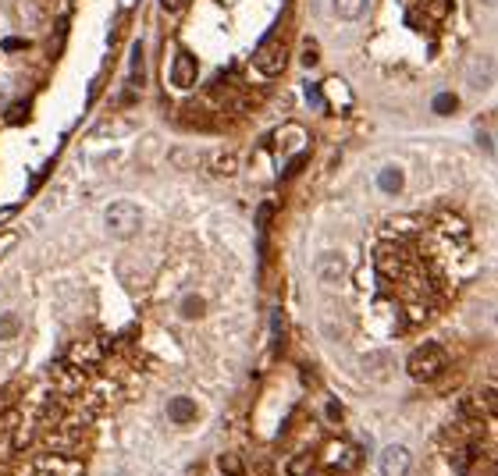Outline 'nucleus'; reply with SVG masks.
Instances as JSON below:
<instances>
[{"mask_svg":"<svg viewBox=\"0 0 498 476\" xmlns=\"http://www.w3.org/2000/svg\"><path fill=\"white\" fill-rule=\"evenodd\" d=\"M445 366H448V352H445L438 341H427V345H420V348H413V356L406 359L409 377L420 381V384L438 381V377L445 374Z\"/></svg>","mask_w":498,"mask_h":476,"instance_id":"obj_1","label":"nucleus"},{"mask_svg":"<svg viewBox=\"0 0 498 476\" xmlns=\"http://www.w3.org/2000/svg\"><path fill=\"white\" fill-rule=\"evenodd\" d=\"M285 60H288V54H285L281 29H271V32L260 39V47H257V54H253V68H257L260 75H267V78H274V75L285 71Z\"/></svg>","mask_w":498,"mask_h":476,"instance_id":"obj_2","label":"nucleus"},{"mask_svg":"<svg viewBox=\"0 0 498 476\" xmlns=\"http://www.w3.org/2000/svg\"><path fill=\"white\" fill-rule=\"evenodd\" d=\"M402 11L413 29H427V25L445 22L452 11V0H402Z\"/></svg>","mask_w":498,"mask_h":476,"instance_id":"obj_3","label":"nucleus"},{"mask_svg":"<svg viewBox=\"0 0 498 476\" xmlns=\"http://www.w3.org/2000/svg\"><path fill=\"white\" fill-rule=\"evenodd\" d=\"M103 217H107V231H111L114 238H132V235L139 231V224H142V210H139L136 203H129V199L111 203Z\"/></svg>","mask_w":498,"mask_h":476,"instance_id":"obj_4","label":"nucleus"},{"mask_svg":"<svg viewBox=\"0 0 498 476\" xmlns=\"http://www.w3.org/2000/svg\"><path fill=\"white\" fill-rule=\"evenodd\" d=\"M321 107L331 111V114H349L352 107V89L345 86V78H327L321 82Z\"/></svg>","mask_w":498,"mask_h":476,"instance_id":"obj_5","label":"nucleus"},{"mask_svg":"<svg viewBox=\"0 0 498 476\" xmlns=\"http://www.w3.org/2000/svg\"><path fill=\"white\" fill-rule=\"evenodd\" d=\"M199 75V60L189 54V50H178L175 60H171V86L175 89H189Z\"/></svg>","mask_w":498,"mask_h":476,"instance_id":"obj_6","label":"nucleus"},{"mask_svg":"<svg viewBox=\"0 0 498 476\" xmlns=\"http://www.w3.org/2000/svg\"><path fill=\"white\" fill-rule=\"evenodd\" d=\"M314 271H317V277L324 281V284H338V281H345V256L342 253H321L317 260H314Z\"/></svg>","mask_w":498,"mask_h":476,"instance_id":"obj_7","label":"nucleus"},{"mask_svg":"<svg viewBox=\"0 0 498 476\" xmlns=\"http://www.w3.org/2000/svg\"><path fill=\"white\" fill-rule=\"evenodd\" d=\"M409 451L402 448V444H388L385 451H381V473L385 476H406L409 473Z\"/></svg>","mask_w":498,"mask_h":476,"instance_id":"obj_8","label":"nucleus"},{"mask_svg":"<svg viewBox=\"0 0 498 476\" xmlns=\"http://www.w3.org/2000/svg\"><path fill=\"white\" fill-rule=\"evenodd\" d=\"M168 416H171L175 423H193V420H196V402L185 398V395L171 398V402H168Z\"/></svg>","mask_w":498,"mask_h":476,"instance_id":"obj_9","label":"nucleus"},{"mask_svg":"<svg viewBox=\"0 0 498 476\" xmlns=\"http://www.w3.org/2000/svg\"><path fill=\"white\" fill-rule=\"evenodd\" d=\"M370 0H335V14L345 18V22H356V18H363Z\"/></svg>","mask_w":498,"mask_h":476,"instance_id":"obj_10","label":"nucleus"},{"mask_svg":"<svg viewBox=\"0 0 498 476\" xmlns=\"http://www.w3.org/2000/svg\"><path fill=\"white\" fill-rule=\"evenodd\" d=\"M142 54H147V50H142V43H132V86L139 89L142 86V82H147V57H142Z\"/></svg>","mask_w":498,"mask_h":476,"instance_id":"obj_11","label":"nucleus"},{"mask_svg":"<svg viewBox=\"0 0 498 476\" xmlns=\"http://www.w3.org/2000/svg\"><path fill=\"white\" fill-rule=\"evenodd\" d=\"M378 185L385 192H399L402 189V171L399 168H385L381 174H378Z\"/></svg>","mask_w":498,"mask_h":476,"instance_id":"obj_12","label":"nucleus"},{"mask_svg":"<svg viewBox=\"0 0 498 476\" xmlns=\"http://www.w3.org/2000/svg\"><path fill=\"white\" fill-rule=\"evenodd\" d=\"M431 107H434V114H442V117H445V114H452L455 107H459V96H455V93H438Z\"/></svg>","mask_w":498,"mask_h":476,"instance_id":"obj_13","label":"nucleus"},{"mask_svg":"<svg viewBox=\"0 0 498 476\" xmlns=\"http://www.w3.org/2000/svg\"><path fill=\"white\" fill-rule=\"evenodd\" d=\"M18 330H22V320H18L14 313H4V317H0V341L18 338Z\"/></svg>","mask_w":498,"mask_h":476,"instance_id":"obj_14","label":"nucleus"},{"mask_svg":"<svg viewBox=\"0 0 498 476\" xmlns=\"http://www.w3.org/2000/svg\"><path fill=\"white\" fill-rule=\"evenodd\" d=\"M360 459H363V451H360L356 444H349V448L338 455V469H342V473H352V469L360 466Z\"/></svg>","mask_w":498,"mask_h":476,"instance_id":"obj_15","label":"nucleus"},{"mask_svg":"<svg viewBox=\"0 0 498 476\" xmlns=\"http://www.w3.org/2000/svg\"><path fill=\"white\" fill-rule=\"evenodd\" d=\"M271 335H274V352H281V341H285V313L281 309L271 313Z\"/></svg>","mask_w":498,"mask_h":476,"instance_id":"obj_16","label":"nucleus"},{"mask_svg":"<svg viewBox=\"0 0 498 476\" xmlns=\"http://www.w3.org/2000/svg\"><path fill=\"white\" fill-rule=\"evenodd\" d=\"M182 317H185V320H196V317H203V299H199V295L182 299Z\"/></svg>","mask_w":498,"mask_h":476,"instance_id":"obj_17","label":"nucleus"},{"mask_svg":"<svg viewBox=\"0 0 498 476\" xmlns=\"http://www.w3.org/2000/svg\"><path fill=\"white\" fill-rule=\"evenodd\" d=\"M217 466L228 473V476H242L246 469H242V459H239V455H221V459H217Z\"/></svg>","mask_w":498,"mask_h":476,"instance_id":"obj_18","label":"nucleus"},{"mask_svg":"<svg viewBox=\"0 0 498 476\" xmlns=\"http://www.w3.org/2000/svg\"><path fill=\"white\" fill-rule=\"evenodd\" d=\"M310 466H314V451H303L299 459L288 462V473H292V476H306V469H310Z\"/></svg>","mask_w":498,"mask_h":476,"instance_id":"obj_19","label":"nucleus"},{"mask_svg":"<svg viewBox=\"0 0 498 476\" xmlns=\"http://www.w3.org/2000/svg\"><path fill=\"white\" fill-rule=\"evenodd\" d=\"M317 43H314V39H306V43H303V65L310 68V65H317Z\"/></svg>","mask_w":498,"mask_h":476,"instance_id":"obj_20","label":"nucleus"},{"mask_svg":"<svg viewBox=\"0 0 498 476\" xmlns=\"http://www.w3.org/2000/svg\"><path fill=\"white\" fill-rule=\"evenodd\" d=\"M217 171L221 174H235V153H221L217 157Z\"/></svg>","mask_w":498,"mask_h":476,"instance_id":"obj_21","label":"nucleus"},{"mask_svg":"<svg viewBox=\"0 0 498 476\" xmlns=\"http://www.w3.org/2000/svg\"><path fill=\"white\" fill-rule=\"evenodd\" d=\"M189 4H193V0H160V8H164V11H171V14L185 11V8H189Z\"/></svg>","mask_w":498,"mask_h":476,"instance_id":"obj_22","label":"nucleus"},{"mask_svg":"<svg viewBox=\"0 0 498 476\" xmlns=\"http://www.w3.org/2000/svg\"><path fill=\"white\" fill-rule=\"evenodd\" d=\"M8 121H11V125H18V121H25V103H14L11 114H8Z\"/></svg>","mask_w":498,"mask_h":476,"instance_id":"obj_23","label":"nucleus"},{"mask_svg":"<svg viewBox=\"0 0 498 476\" xmlns=\"http://www.w3.org/2000/svg\"><path fill=\"white\" fill-rule=\"evenodd\" d=\"M324 412H327V420H331V423H338V420H342V405H338V402H327Z\"/></svg>","mask_w":498,"mask_h":476,"instance_id":"obj_24","label":"nucleus"},{"mask_svg":"<svg viewBox=\"0 0 498 476\" xmlns=\"http://www.w3.org/2000/svg\"><path fill=\"white\" fill-rule=\"evenodd\" d=\"M25 39H4V50H25Z\"/></svg>","mask_w":498,"mask_h":476,"instance_id":"obj_25","label":"nucleus"},{"mask_svg":"<svg viewBox=\"0 0 498 476\" xmlns=\"http://www.w3.org/2000/svg\"><path fill=\"white\" fill-rule=\"evenodd\" d=\"M14 242H18V235H4V238H0V249H11Z\"/></svg>","mask_w":498,"mask_h":476,"instance_id":"obj_26","label":"nucleus"}]
</instances>
